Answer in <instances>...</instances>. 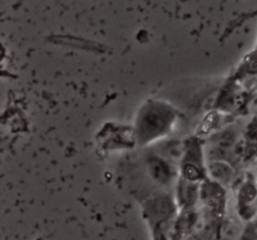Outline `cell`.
<instances>
[{
	"instance_id": "6da1fadb",
	"label": "cell",
	"mask_w": 257,
	"mask_h": 240,
	"mask_svg": "<svg viewBox=\"0 0 257 240\" xmlns=\"http://www.w3.org/2000/svg\"><path fill=\"white\" fill-rule=\"evenodd\" d=\"M170 122V115L166 110H160V108H153V110L148 111L145 115V118L142 120L143 130L148 131V132H155V125H157L161 131L165 130L166 126Z\"/></svg>"
},
{
	"instance_id": "7a4b0ae2",
	"label": "cell",
	"mask_w": 257,
	"mask_h": 240,
	"mask_svg": "<svg viewBox=\"0 0 257 240\" xmlns=\"http://www.w3.org/2000/svg\"><path fill=\"white\" fill-rule=\"evenodd\" d=\"M150 171L152 178L160 184H167L172 176L168 164L160 157L150 158Z\"/></svg>"
},
{
	"instance_id": "3957f363",
	"label": "cell",
	"mask_w": 257,
	"mask_h": 240,
	"mask_svg": "<svg viewBox=\"0 0 257 240\" xmlns=\"http://www.w3.org/2000/svg\"><path fill=\"white\" fill-rule=\"evenodd\" d=\"M212 175L217 180H225L230 176V168L226 166L225 164H215L212 166Z\"/></svg>"
}]
</instances>
